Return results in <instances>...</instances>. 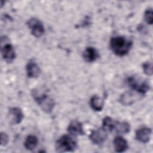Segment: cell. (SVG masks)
I'll return each instance as SVG.
<instances>
[{"label":"cell","mask_w":153,"mask_h":153,"mask_svg":"<svg viewBox=\"0 0 153 153\" xmlns=\"http://www.w3.org/2000/svg\"><path fill=\"white\" fill-rule=\"evenodd\" d=\"M132 45L131 41L123 36L112 37L109 42L111 50L118 56H124L127 54L131 48Z\"/></svg>","instance_id":"1"},{"label":"cell","mask_w":153,"mask_h":153,"mask_svg":"<svg viewBox=\"0 0 153 153\" xmlns=\"http://www.w3.org/2000/svg\"><path fill=\"white\" fill-rule=\"evenodd\" d=\"M31 94L33 99L44 112L49 114L53 111L55 106V102L53 97L38 89H33Z\"/></svg>","instance_id":"2"},{"label":"cell","mask_w":153,"mask_h":153,"mask_svg":"<svg viewBox=\"0 0 153 153\" xmlns=\"http://www.w3.org/2000/svg\"><path fill=\"white\" fill-rule=\"evenodd\" d=\"M77 146V142L71 136L64 134L57 140L55 144L56 151L65 152L74 151Z\"/></svg>","instance_id":"3"},{"label":"cell","mask_w":153,"mask_h":153,"mask_svg":"<svg viewBox=\"0 0 153 153\" xmlns=\"http://www.w3.org/2000/svg\"><path fill=\"white\" fill-rule=\"evenodd\" d=\"M127 82L132 90L142 96H144L150 88V86L146 81H140L133 76L128 77L127 79Z\"/></svg>","instance_id":"4"},{"label":"cell","mask_w":153,"mask_h":153,"mask_svg":"<svg viewBox=\"0 0 153 153\" xmlns=\"http://www.w3.org/2000/svg\"><path fill=\"white\" fill-rule=\"evenodd\" d=\"M26 24L34 36L39 38L44 33V26L39 19L35 17L30 18L27 20Z\"/></svg>","instance_id":"5"},{"label":"cell","mask_w":153,"mask_h":153,"mask_svg":"<svg viewBox=\"0 0 153 153\" xmlns=\"http://www.w3.org/2000/svg\"><path fill=\"white\" fill-rule=\"evenodd\" d=\"M108 138V131L103 127L93 130L89 135L90 141L95 145L103 143Z\"/></svg>","instance_id":"6"},{"label":"cell","mask_w":153,"mask_h":153,"mask_svg":"<svg viewBox=\"0 0 153 153\" xmlns=\"http://www.w3.org/2000/svg\"><path fill=\"white\" fill-rule=\"evenodd\" d=\"M143 96L132 90L123 93L120 97V102L126 106L131 105Z\"/></svg>","instance_id":"7"},{"label":"cell","mask_w":153,"mask_h":153,"mask_svg":"<svg viewBox=\"0 0 153 153\" xmlns=\"http://www.w3.org/2000/svg\"><path fill=\"white\" fill-rule=\"evenodd\" d=\"M1 54L4 60L8 62H12L16 58V52L12 44L10 42H6L4 45H1Z\"/></svg>","instance_id":"8"},{"label":"cell","mask_w":153,"mask_h":153,"mask_svg":"<svg viewBox=\"0 0 153 153\" xmlns=\"http://www.w3.org/2000/svg\"><path fill=\"white\" fill-rule=\"evenodd\" d=\"M8 118L12 124H18L22 122L24 118L22 110L18 107L10 108L8 110Z\"/></svg>","instance_id":"9"},{"label":"cell","mask_w":153,"mask_h":153,"mask_svg":"<svg viewBox=\"0 0 153 153\" xmlns=\"http://www.w3.org/2000/svg\"><path fill=\"white\" fill-rule=\"evenodd\" d=\"M152 130L150 128L148 127H141L137 129L135 133V138L136 139L143 143H146L148 142L151 138Z\"/></svg>","instance_id":"10"},{"label":"cell","mask_w":153,"mask_h":153,"mask_svg":"<svg viewBox=\"0 0 153 153\" xmlns=\"http://www.w3.org/2000/svg\"><path fill=\"white\" fill-rule=\"evenodd\" d=\"M67 130L70 135L73 136L84 135L85 134L82 123L76 120L72 121L69 123Z\"/></svg>","instance_id":"11"},{"label":"cell","mask_w":153,"mask_h":153,"mask_svg":"<svg viewBox=\"0 0 153 153\" xmlns=\"http://www.w3.org/2000/svg\"><path fill=\"white\" fill-rule=\"evenodd\" d=\"M82 57L84 60L88 63L96 61L99 57L97 50L93 47H87L82 53Z\"/></svg>","instance_id":"12"},{"label":"cell","mask_w":153,"mask_h":153,"mask_svg":"<svg viewBox=\"0 0 153 153\" xmlns=\"http://www.w3.org/2000/svg\"><path fill=\"white\" fill-rule=\"evenodd\" d=\"M114 149L117 152H125L128 148L127 141L122 136H116L113 140Z\"/></svg>","instance_id":"13"},{"label":"cell","mask_w":153,"mask_h":153,"mask_svg":"<svg viewBox=\"0 0 153 153\" xmlns=\"http://www.w3.org/2000/svg\"><path fill=\"white\" fill-rule=\"evenodd\" d=\"M26 70L27 76L31 78L38 77L41 73V69L39 66L33 61H29L27 63Z\"/></svg>","instance_id":"14"},{"label":"cell","mask_w":153,"mask_h":153,"mask_svg":"<svg viewBox=\"0 0 153 153\" xmlns=\"http://www.w3.org/2000/svg\"><path fill=\"white\" fill-rule=\"evenodd\" d=\"M90 105L92 109L95 111H101L104 106L103 100L97 95H93L90 100Z\"/></svg>","instance_id":"15"},{"label":"cell","mask_w":153,"mask_h":153,"mask_svg":"<svg viewBox=\"0 0 153 153\" xmlns=\"http://www.w3.org/2000/svg\"><path fill=\"white\" fill-rule=\"evenodd\" d=\"M38 144V139L36 136L30 134L28 135L24 142L25 148L29 151H32L35 149Z\"/></svg>","instance_id":"16"},{"label":"cell","mask_w":153,"mask_h":153,"mask_svg":"<svg viewBox=\"0 0 153 153\" xmlns=\"http://www.w3.org/2000/svg\"><path fill=\"white\" fill-rule=\"evenodd\" d=\"M130 124L126 121L120 122L115 121L114 130H115L118 134H126L130 131Z\"/></svg>","instance_id":"17"},{"label":"cell","mask_w":153,"mask_h":153,"mask_svg":"<svg viewBox=\"0 0 153 153\" xmlns=\"http://www.w3.org/2000/svg\"><path fill=\"white\" fill-rule=\"evenodd\" d=\"M115 120L110 117H106L102 121V127H104L108 131H112L114 130Z\"/></svg>","instance_id":"18"},{"label":"cell","mask_w":153,"mask_h":153,"mask_svg":"<svg viewBox=\"0 0 153 153\" xmlns=\"http://www.w3.org/2000/svg\"><path fill=\"white\" fill-rule=\"evenodd\" d=\"M142 69L143 72L148 76L152 75V65L150 62H145L142 64Z\"/></svg>","instance_id":"19"},{"label":"cell","mask_w":153,"mask_h":153,"mask_svg":"<svg viewBox=\"0 0 153 153\" xmlns=\"http://www.w3.org/2000/svg\"><path fill=\"white\" fill-rule=\"evenodd\" d=\"M152 8L147 9L144 13V19L147 24L150 25H152L153 17H152Z\"/></svg>","instance_id":"20"},{"label":"cell","mask_w":153,"mask_h":153,"mask_svg":"<svg viewBox=\"0 0 153 153\" xmlns=\"http://www.w3.org/2000/svg\"><path fill=\"white\" fill-rule=\"evenodd\" d=\"M9 141V137L5 132L1 133V145L2 146H5L7 145Z\"/></svg>","instance_id":"21"}]
</instances>
